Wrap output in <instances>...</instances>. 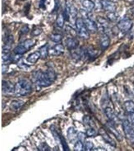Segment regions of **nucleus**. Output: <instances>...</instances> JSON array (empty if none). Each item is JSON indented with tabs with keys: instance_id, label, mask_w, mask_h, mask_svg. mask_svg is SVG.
<instances>
[{
	"instance_id": "obj_1",
	"label": "nucleus",
	"mask_w": 134,
	"mask_h": 151,
	"mask_svg": "<svg viewBox=\"0 0 134 151\" xmlns=\"http://www.w3.org/2000/svg\"><path fill=\"white\" fill-rule=\"evenodd\" d=\"M34 79L36 84L41 87H47L51 85L57 78L53 70L48 69L45 72L37 71L34 75Z\"/></svg>"
},
{
	"instance_id": "obj_2",
	"label": "nucleus",
	"mask_w": 134,
	"mask_h": 151,
	"mask_svg": "<svg viewBox=\"0 0 134 151\" xmlns=\"http://www.w3.org/2000/svg\"><path fill=\"white\" fill-rule=\"evenodd\" d=\"M32 91L31 83L26 79L19 80L15 85V93L19 96H27L31 93Z\"/></svg>"
},
{
	"instance_id": "obj_3",
	"label": "nucleus",
	"mask_w": 134,
	"mask_h": 151,
	"mask_svg": "<svg viewBox=\"0 0 134 151\" xmlns=\"http://www.w3.org/2000/svg\"><path fill=\"white\" fill-rule=\"evenodd\" d=\"M76 32L81 38L87 40L90 38V33L82 18H78L75 21Z\"/></svg>"
},
{
	"instance_id": "obj_4",
	"label": "nucleus",
	"mask_w": 134,
	"mask_h": 151,
	"mask_svg": "<svg viewBox=\"0 0 134 151\" xmlns=\"http://www.w3.org/2000/svg\"><path fill=\"white\" fill-rule=\"evenodd\" d=\"M122 127L125 136L131 144L134 145V127L131 125L128 120H125L123 122Z\"/></svg>"
},
{
	"instance_id": "obj_5",
	"label": "nucleus",
	"mask_w": 134,
	"mask_h": 151,
	"mask_svg": "<svg viewBox=\"0 0 134 151\" xmlns=\"http://www.w3.org/2000/svg\"><path fill=\"white\" fill-rule=\"evenodd\" d=\"M83 15V20L85 22V24L86 25L87 29H88V31L90 33H95L97 31L98 29L97 25L95 21H94L92 19L88 16L87 13L84 11H82L81 12Z\"/></svg>"
},
{
	"instance_id": "obj_6",
	"label": "nucleus",
	"mask_w": 134,
	"mask_h": 151,
	"mask_svg": "<svg viewBox=\"0 0 134 151\" xmlns=\"http://www.w3.org/2000/svg\"><path fill=\"white\" fill-rule=\"evenodd\" d=\"M77 10L75 6L68 1H66V8L65 9V18L66 20L68 21L70 18H75L77 16Z\"/></svg>"
},
{
	"instance_id": "obj_7",
	"label": "nucleus",
	"mask_w": 134,
	"mask_h": 151,
	"mask_svg": "<svg viewBox=\"0 0 134 151\" xmlns=\"http://www.w3.org/2000/svg\"><path fill=\"white\" fill-rule=\"evenodd\" d=\"M133 22L130 19L124 18L118 22L117 27L122 32H127L132 28Z\"/></svg>"
},
{
	"instance_id": "obj_8",
	"label": "nucleus",
	"mask_w": 134,
	"mask_h": 151,
	"mask_svg": "<svg viewBox=\"0 0 134 151\" xmlns=\"http://www.w3.org/2000/svg\"><path fill=\"white\" fill-rule=\"evenodd\" d=\"M2 92L5 94H13L15 93V85L11 81L3 80L2 83Z\"/></svg>"
},
{
	"instance_id": "obj_9",
	"label": "nucleus",
	"mask_w": 134,
	"mask_h": 151,
	"mask_svg": "<svg viewBox=\"0 0 134 151\" xmlns=\"http://www.w3.org/2000/svg\"><path fill=\"white\" fill-rule=\"evenodd\" d=\"M101 4L103 9L109 12H112L116 11L117 6L114 2L110 0H101Z\"/></svg>"
},
{
	"instance_id": "obj_10",
	"label": "nucleus",
	"mask_w": 134,
	"mask_h": 151,
	"mask_svg": "<svg viewBox=\"0 0 134 151\" xmlns=\"http://www.w3.org/2000/svg\"><path fill=\"white\" fill-rule=\"evenodd\" d=\"M65 47L62 44H56L52 48L50 49L49 53L53 56L57 57L62 55L65 52Z\"/></svg>"
},
{
	"instance_id": "obj_11",
	"label": "nucleus",
	"mask_w": 134,
	"mask_h": 151,
	"mask_svg": "<svg viewBox=\"0 0 134 151\" xmlns=\"http://www.w3.org/2000/svg\"><path fill=\"white\" fill-rule=\"evenodd\" d=\"M65 45L68 50H74L78 48L79 45V41L73 37H68L65 40Z\"/></svg>"
},
{
	"instance_id": "obj_12",
	"label": "nucleus",
	"mask_w": 134,
	"mask_h": 151,
	"mask_svg": "<svg viewBox=\"0 0 134 151\" xmlns=\"http://www.w3.org/2000/svg\"><path fill=\"white\" fill-rule=\"evenodd\" d=\"M99 134H100V135H101V136H102L103 139L105 140V142L109 144L110 146L114 147H116V142H115L114 140H112V138H110L105 129H100Z\"/></svg>"
},
{
	"instance_id": "obj_13",
	"label": "nucleus",
	"mask_w": 134,
	"mask_h": 151,
	"mask_svg": "<svg viewBox=\"0 0 134 151\" xmlns=\"http://www.w3.org/2000/svg\"><path fill=\"white\" fill-rule=\"evenodd\" d=\"M114 122H112L108 124V129L110 131V133L114 135V136L116 137V138L117 139V140L119 142H121L123 141V138L121 135L119 134V132L116 129L115 125L113 124Z\"/></svg>"
},
{
	"instance_id": "obj_14",
	"label": "nucleus",
	"mask_w": 134,
	"mask_h": 151,
	"mask_svg": "<svg viewBox=\"0 0 134 151\" xmlns=\"http://www.w3.org/2000/svg\"><path fill=\"white\" fill-rule=\"evenodd\" d=\"M110 39L108 35H107L106 34H104L102 35L100 40V45L101 49L105 50L108 48V46H110Z\"/></svg>"
},
{
	"instance_id": "obj_15",
	"label": "nucleus",
	"mask_w": 134,
	"mask_h": 151,
	"mask_svg": "<svg viewBox=\"0 0 134 151\" xmlns=\"http://www.w3.org/2000/svg\"><path fill=\"white\" fill-rule=\"evenodd\" d=\"M41 57L40 52H36L32 54H30L26 59V61L28 63L31 64H35L38 61V59Z\"/></svg>"
},
{
	"instance_id": "obj_16",
	"label": "nucleus",
	"mask_w": 134,
	"mask_h": 151,
	"mask_svg": "<svg viewBox=\"0 0 134 151\" xmlns=\"http://www.w3.org/2000/svg\"><path fill=\"white\" fill-rule=\"evenodd\" d=\"M25 105V102L22 100H13L11 102L10 108L12 111L18 110Z\"/></svg>"
},
{
	"instance_id": "obj_17",
	"label": "nucleus",
	"mask_w": 134,
	"mask_h": 151,
	"mask_svg": "<svg viewBox=\"0 0 134 151\" xmlns=\"http://www.w3.org/2000/svg\"><path fill=\"white\" fill-rule=\"evenodd\" d=\"M83 6L88 12H91L95 7V4L92 0H84Z\"/></svg>"
},
{
	"instance_id": "obj_18",
	"label": "nucleus",
	"mask_w": 134,
	"mask_h": 151,
	"mask_svg": "<svg viewBox=\"0 0 134 151\" xmlns=\"http://www.w3.org/2000/svg\"><path fill=\"white\" fill-rule=\"evenodd\" d=\"M105 113L107 117L108 118V120H110L111 122H116L115 120L117 119V116L112 108L109 107H107L105 109Z\"/></svg>"
},
{
	"instance_id": "obj_19",
	"label": "nucleus",
	"mask_w": 134,
	"mask_h": 151,
	"mask_svg": "<svg viewBox=\"0 0 134 151\" xmlns=\"http://www.w3.org/2000/svg\"><path fill=\"white\" fill-rule=\"evenodd\" d=\"M125 110L128 114L134 113V102L131 100L125 102L124 104Z\"/></svg>"
},
{
	"instance_id": "obj_20",
	"label": "nucleus",
	"mask_w": 134,
	"mask_h": 151,
	"mask_svg": "<svg viewBox=\"0 0 134 151\" xmlns=\"http://www.w3.org/2000/svg\"><path fill=\"white\" fill-rule=\"evenodd\" d=\"M28 51V50L21 43L20 44H19L18 45H17L13 50V52L16 55H22L23 54H25Z\"/></svg>"
},
{
	"instance_id": "obj_21",
	"label": "nucleus",
	"mask_w": 134,
	"mask_h": 151,
	"mask_svg": "<svg viewBox=\"0 0 134 151\" xmlns=\"http://www.w3.org/2000/svg\"><path fill=\"white\" fill-rule=\"evenodd\" d=\"M50 40L54 43H58L62 41V35L59 33H52L49 36Z\"/></svg>"
},
{
	"instance_id": "obj_22",
	"label": "nucleus",
	"mask_w": 134,
	"mask_h": 151,
	"mask_svg": "<svg viewBox=\"0 0 134 151\" xmlns=\"http://www.w3.org/2000/svg\"><path fill=\"white\" fill-rule=\"evenodd\" d=\"M49 50L48 49V45L47 44L44 45L41 48L40 52L41 57H42L43 59H45L47 57L48 54H49Z\"/></svg>"
},
{
	"instance_id": "obj_23",
	"label": "nucleus",
	"mask_w": 134,
	"mask_h": 151,
	"mask_svg": "<svg viewBox=\"0 0 134 151\" xmlns=\"http://www.w3.org/2000/svg\"><path fill=\"white\" fill-rule=\"evenodd\" d=\"M65 17L63 14H59L56 19V25L57 27L60 28H63L65 24Z\"/></svg>"
},
{
	"instance_id": "obj_24",
	"label": "nucleus",
	"mask_w": 134,
	"mask_h": 151,
	"mask_svg": "<svg viewBox=\"0 0 134 151\" xmlns=\"http://www.w3.org/2000/svg\"><path fill=\"white\" fill-rule=\"evenodd\" d=\"M50 130L51 131L52 134L54 136V138L57 142H60V135L57 132L55 127L54 125H51L50 127Z\"/></svg>"
},
{
	"instance_id": "obj_25",
	"label": "nucleus",
	"mask_w": 134,
	"mask_h": 151,
	"mask_svg": "<svg viewBox=\"0 0 134 151\" xmlns=\"http://www.w3.org/2000/svg\"><path fill=\"white\" fill-rule=\"evenodd\" d=\"M21 43L26 48V49L28 50H30L32 47H33L34 45V44H35L34 41L33 40H32V39H30L25 40L23 42Z\"/></svg>"
},
{
	"instance_id": "obj_26",
	"label": "nucleus",
	"mask_w": 134,
	"mask_h": 151,
	"mask_svg": "<svg viewBox=\"0 0 134 151\" xmlns=\"http://www.w3.org/2000/svg\"><path fill=\"white\" fill-rule=\"evenodd\" d=\"M83 142L81 141H78L75 143V145L74 146V150L75 151H82L83 150Z\"/></svg>"
},
{
	"instance_id": "obj_27",
	"label": "nucleus",
	"mask_w": 134,
	"mask_h": 151,
	"mask_svg": "<svg viewBox=\"0 0 134 151\" xmlns=\"http://www.w3.org/2000/svg\"><path fill=\"white\" fill-rule=\"evenodd\" d=\"M60 143L62 146L63 149L65 151H70L69 148L68 147V144L65 141V138L60 135Z\"/></svg>"
},
{
	"instance_id": "obj_28",
	"label": "nucleus",
	"mask_w": 134,
	"mask_h": 151,
	"mask_svg": "<svg viewBox=\"0 0 134 151\" xmlns=\"http://www.w3.org/2000/svg\"><path fill=\"white\" fill-rule=\"evenodd\" d=\"M42 29L41 28L36 27L34 28H33L32 31L31 33V36H37L40 35L41 33H42Z\"/></svg>"
},
{
	"instance_id": "obj_29",
	"label": "nucleus",
	"mask_w": 134,
	"mask_h": 151,
	"mask_svg": "<svg viewBox=\"0 0 134 151\" xmlns=\"http://www.w3.org/2000/svg\"><path fill=\"white\" fill-rule=\"evenodd\" d=\"M107 17L112 22L116 21L119 17L118 15L115 12H110L107 15Z\"/></svg>"
},
{
	"instance_id": "obj_30",
	"label": "nucleus",
	"mask_w": 134,
	"mask_h": 151,
	"mask_svg": "<svg viewBox=\"0 0 134 151\" xmlns=\"http://www.w3.org/2000/svg\"><path fill=\"white\" fill-rule=\"evenodd\" d=\"M83 122L86 124L87 125H92V124H93V121L92 120V118L90 117V116H88V115H85L83 118Z\"/></svg>"
},
{
	"instance_id": "obj_31",
	"label": "nucleus",
	"mask_w": 134,
	"mask_h": 151,
	"mask_svg": "<svg viewBox=\"0 0 134 151\" xmlns=\"http://www.w3.org/2000/svg\"><path fill=\"white\" fill-rule=\"evenodd\" d=\"M76 131H75L74 128L73 127H70L68 129L67 131V136L69 138H72L76 134Z\"/></svg>"
},
{
	"instance_id": "obj_32",
	"label": "nucleus",
	"mask_w": 134,
	"mask_h": 151,
	"mask_svg": "<svg viewBox=\"0 0 134 151\" xmlns=\"http://www.w3.org/2000/svg\"><path fill=\"white\" fill-rule=\"evenodd\" d=\"M94 144L90 141L86 142L85 144V151H92L94 148Z\"/></svg>"
},
{
	"instance_id": "obj_33",
	"label": "nucleus",
	"mask_w": 134,
	"mask_h": 151,
	"mask_svg": "<svg viewBox=\"0 0 134 151\" xmlns=\"http://www.w3.org/2000/svg\"><path fill=\"white\" fill-rule=\"evenodd\" d=\"M96 131L95 129L93 128H90L86 131V135L88 137H92L95 136Z\"/></svg>"
},
{
	"instance_id": "obj_34",
	"label": "nucleus",
	"mask_w": 134,
	"mask_h": 151,
	"mask_svg": "<svg viewBox=\"0 0 134 151\" xmlns=\"http://www.w3.org/2000/svg\"><path fill=\"white\" fill-rule=\"evenodd\" d=\"M29 31V28L27 25L23 26L22 28L21 29L20 32L23 35L26 34Z\"/></svg>"
},
{
	"instance_id": "obj_35",
	"label": "nucleus",
	"mask_w": 134,
	"mask_h": 151,
	"mask_svg": "<svg viewBox=\"0 0 134 151\" xmlns=\"http://www.w3.org/2000/svg\"><path fill=\"white\" fill-rule=\"evenodd\" d=\"M86 136H87L86 135H85L83 133H82V132H80V133H78V134L77 135V137H78V139L83 142L85 141V138H86Z\"/></svg>"
},
{
	"instance_id": "obj_36",
	"label": "nucleus",
	"mask_w": 134,
	"mask_h": 151,
	"mask_svg": "<svg viewBox=\"0 0 134 151\" xmlns=\"http://www.w3.org/2000/svg\"><path fill=\"white\" fill-rule=\"evenodd\" d=\"M39 150L41 151H50V150L48 145L45 143H43L42 145H41L40 148H39Z\"/></svg>"
},
{
	"instance_id": "obj_37",
	"label": "nucleus",
	"mask_w": 134,
	"mask_h": 151,
	"mask_svg": "<svg viewBox=\"0 0 134 151\" xmlns=\"http://www.w3.org/2000/svg\"><path fill=\"white\" fill-rule=\"evenodd\" d=\"M129 117H130V120L129 121L131 124V125H132L133 127L134 128V113H132L130 114H128Z\"/></svg>"
},
{
	"instance_id": "obj_38",
	"label": "nucleus",
	"mask_w": 134,
	"mask_h": 151,
	"mask_svg": "<svg viewBox=\"0 0 134 151\" xmlns=\"http://www.w3.org/2000/svg\"><path fill=\"white\" fill-rule=\"evenodd\" d=\"M46 2V0H40L39 3V7L43 9H45L46 8V6H45Z\"/></svg>"
},
{
	"instance_id": "obj_39",
	"label": "nucleus",
	"mask_w": 134,
	"mask_h": 151,
	"mask_svg": "<svg viewBox=\"0 0 134 151\" xmlns=\"http://www.w3.org/2000/svg\"><path fill=\"white\" fill-rule=\"evenodd\" d=\"M8 70V66L6 64L2 65V73L4 74Z\"/></svg>"
},
{
	"instance_id": "obj_40",
	"label": "nucleus",
	"mask_w": 134,
	"mask_h": 151,
	"mask_svg": "<svg viewBox=\"0 0 134 151\" xmlns=\"http://www.w3.org/2000/svg\"><path fill=\"white\" fill-rule=\"evenodd\" d=\"M128 1H129V2H134V0H128Z\"/></svg>"
}]
</instances>
